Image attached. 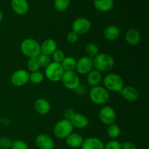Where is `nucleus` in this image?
<instances>
[{
    "label": "nucleus",
    "mask_w": 149,
    "mask_h": 149,
    "mask_svg": "<svg viewBox=\"0 0 149 149\" xmlns=\"http://www.w3.org/2000/svg\"><path fill=\"white\" fill-rule=\"evenodd\" d=\"M93 67L95 70L101 72H107L113 68L114 59L108 53H99L93 58Z\"/></svg>",
    "instance_id": "f257e3e1"
},
{
    "label": "nucleus",
    "mask_w": 149,
    "mask_h": 149,
    "mask_svg": "<svg viewBox=\"0 0 149 149\" xmlns=\"http://www.w3.org/2000/svg\"><path fill=\"white\" fill-rule=\"evenodd\" d=\"M20 51L29 58H37L41 54V45L35 39L27 38L20 44Z\"/></svg>",
    "instance_id": "f03ea898"
},
{
    "label": "nucleus",
    "mask_w": 149,
    "mask_h": 149,
    "mask_svg": "<svg viewBox=\"0 0 149 149\" xmlns=\"http://www.w3.org/2000/svg\"><path fill=\"white\" fill-rule=\"evenodd\" d=\"M89 97L95 104L103 105L109 100L110 93L104 87L98 85L91 87L89 92Z\"/></svg>",
    "instance_id": "7ed1b4c3"
},
{
    "label": "nucleus",
    "mask_w": 149,
    "mask_h": 149,
    "mask_svg": "<svg viewBox=\"0 0 149 149\" xmlns=\"http://www.w3.org/2000/svg\"><path fill=\"white\" fill-rule=\"evenodd\" d=\"M103 85L109 92L118 93L125 87L124 80L122 77L116 74H109L103 79Z\"/></svg>",
    "instance_id": "20e7f679"
},
{
    "label": "nucleus",
    "mask_w": 149,
    "mask_h": 149,
    "mask_svg": "<svg viewBox=\"0 0 149 149\" xmlns=\"http://www.w3.org/2000/svg\"><path fill=\"white\" fill-rule=\"evenodd\" d=\"M74 130V127L71 122L63 119L55 124L53 128V132L55 137L59 139H65L71 135Z\"/></svg>",
    "instance_id": "39448f33"
},
{
    "label": "nucleus",
    "mask_w": 149,
    "mask_h": 149,
    "mask_svg": "<svg viewBox=\"0 0 149 149\" xmlns=\"http://www.w3.org/2000/svg\"><path fill=\"white\" fill-rule=\"evenodd\" d=\"M45 77L52 82L61 81L63 76L64 71L61 63L52 62L47 67L45 68Z\"/></svg>",
    "instance_id": "423d86ee"
},
{
    "label": "nucleus",
    "mask_w": 149,
    "mask_h": 149,
    "mask_svg": "<svg viewBox=\"0 0 149 149\" xmlns=\"http://www.w3.org/2000/svg\"><path fill=\"white\" fill-rule=\"evenodd\" d=\"M61 81L64 87L69 90H75L79 87L80 79L75 71L64 72Z\"/></svg>",
    "instance_id": "0eeeda50"
},
{
    "label": "nucleus",
    "mask_w": 149,
    "mask_h": 149,
    "mask_svg": "<svg viewBox=\"0 0 149 149\" xmlns=\"http://www.w3.org/2000/svg\"><path fill=\"white\" fill-rule=\"evenodd\" d=\"M99 119L101 123L105 125L114 124L116 119V113L114 109L110 106H103L99 111Z\"/></svg>",
    "instance_id": "6e6552de"
},
{
    "label": "nucleus",
    "mask_w": 149,
    "mask_h": 149,
    "mask_svg": "<svg viewBox=\"0 0 149 149\" xmlns=\"http://www.w3.org/2000/svg\"><path fill=\"white\" fill-rule=\"evenodd\" d=\"M72 31L79 36L87 33L91 29V22L86 17H79L77 18L71 25Z\"/></svg>",
    "instance_id": "1a4fd4ad"
},
{
    "label": "nucleus",
    "mask_w": 149,
    "mask_h": 149,
    "mask_svg": "<svg viewBox=\"0 0 149 149\" xmlns=\"http://www.w3.org/2000/svg\"><path fill=\"white\" fill-rule=\"evenodd\" d=\"M10 80L15 87H23L29 81V73L25 69H18L12 74Z\"/></svg>",
    "instance_id": "9d476101"
},
{
    "label": "nucleus",
    "mask_w": 149,
    "mask_h": 149,
    "mask_svg": "<svg viewBox=\"0 0 149 149\" xmlns=\"http://www.w3.org/2000/svg\"><path fill=\"white\" fill-rule=\"evenodd\" d=\"M93 58L88 56H83L77 61L76 71L80 75H87L93 70Z\"/></svg>",
    "instance_id": "9b49d317"
},
{
    "label": "nucleus",
    "mask_w": 149,
    "mask_h": 149,
    "mask_svg": "<svg viewBox=\"0 0 149 149\" xmlns=\"http://www.w3.org/2000/svg\"><path fill=\"white\" fill-rule=\"evenodd\" d=\"M35 143L39 149H54L55 141L47 134H39L35 139Z\"/></svg>",
    "instance_id": "f8f14e48"
},
{
    "label": "nucleus",
    "mask_w": 149,
    "mask_h": 149,
    "mask_svg": "<svg viewBox=\"0 0 149 149\" xmlns=\"http://www.w3.org/2000/svg\"><path fill=\"white\" fill-rule=\"evenodd\" d=\"M119 93L128 102H135L139 98V93L138 90L132 86L124 87Z\"/></svg>",
    "instance_id": "ddd939ff"
},
{
    "label": "nucleus",
    "mask_w": 149,
    "mask_h": 149,
    "mask_svg": "<svg viewBox=\"0 0 149 149\" xmlns=\"http://www.w3.org/2000/svg\"><path fill=\"white\" fill-rule=\"evenodd\" d=\"M11 6L15 13L23 15L29 12V4L27 0H12Z\"/></svg>",
    "instance_id": "4468645a"
},
{
    "label": "nucleus",
    "mask_w": 149,
    "mask_h": 149,
    "mask_svg": "<svg viewBox=\"0 0 149 149\" xmlns=\"http://www.w3.org/2000/svg\"><path fill=\"white\" fill-rule=\"evenodd\" d=\"M81 149H104V143L100 138L90 137L84 139Z\"/></svg>",
    "instance_id": "2eb2a0df"
},
{
    "label": "nucleus",
    "mask_w": 149,
    "mask_h": 149,
    "mask_svg": "<svg viewBox=\"0 0 149 149\" xmlns=\"http://www.w3.org/2000/svg\"><path fill=\"white\" fill-rule=\"evenodd\" d=\"M70 122L74 127L79 130L85 129L89 125L88 118L82 113H75Z\"/></svg>",
    "instance_id": "dca6fc26"
},
{
    "label": "nucleus",
    "mask_w": 149,
    "mask_h": 149,
    "mask_svg": "<svg viewBox=\"0 0 149 149\" xmlns=\"http://www.w3.org/2000/svg\"><path fill=\"white\" fill-rule=\"evenodd\" d=\"M34 109L39 114H47L50 111V103H49V102L47 99L43 98V97H40V98H38L35 101Z\"/></svg>",
    "instance_id": "f3484780"
},
{
    "label": "nucleus",
    "mask_w": 149,
    "mask_h": 149,
    "mask_svg": "<svg viewBox=\"0 0 149 149\" xmlns=\"http://www.w3.org/2000/svg\"><path fill=\"white\" fill-rule=\"evenodd\" d=\"M141 39V33L135 29H130L125 33V40L130 46H136L140 43Z\"/></svg>",
    "instance_id": "a211bd4d"
},
{
    "label": "nucleus",
    "mask_w": 149,
    "mask_h": 149,
    "mask_svg": "<svg viewBox=\"0 0 149 149\" xmlns=\"http://www.w3.org/2000/svg\"><path fill=\"white\" fill-rule=\"evenodd\" d=\"M103 36L106 40L113 42L116 40L120 36V29L115 25H110L104 29Z\"/></svg>",
    "instance_id": "6ab92c4d"
},
{
    "label": "nucleus",
    "mask_w": 149,
    "mask_h": 149,
    "mask_svg": "<svg viewBox=\"0 0 149 149\" xmlns=\"http://www.w3.org/2000/svg\"><path fill=\"white\" fill-rule=\"evenodd\" d=\"M58 49L57 42L52 39H47L41 45V53L47 55H52Z\"/></svg>",
    "instance_id": "aec40b11"
},
{
    "label": "nucleus",
    "mask_w": 149,
    "mask_h": 149,
    "mask_svg": "<svg viewBox=\"0 0 149 149\" xmlns=\"http://www.w3.org/2000/svg\"><path fill=\"white\" fill-rule=\"evenodd\" d=\"M94 7L97 11L101 13L109 12L113 8V0H94Z\"/></svg>",
    "instance_id": "412c9836"
},
{
    "label": "nucleus",
    "mask_w": 149,
    "mask_h": 149,
    "mask_svg": "<svg viewBox=\"0 0 149 149\" xmlns=\"http://www.w3.org/2000/svg\"><path fill=\"white\" fill-rule=\"evenodd\" d=\"M84 141V138L81 135L78 133H71L65 138V143L67 146L70 148H77L81 147L82 143Z\"/></svg>",
    "instance_id": "4be33fe9"
},
{
    "label": "nucleus",
    "mask_w": 149,
    "mask_h": 149,
    "mask_svg": "<svg viewBox=\"0 0 149 149\" xmlns=\"http://www.w3.org/2000/svg\"><path fill=\"white\" fill-rule=\"evenodd\" d=\"M102 81V75L100 71L94 69L92 70L90 72L87 74V84L90 87H95L98 86Z\"/></svg>",
    "instance_id": "5701e85b"
},
{
    "label": "nucleus",
    "mask_w": 149,
    "mask_h": 149,
    "mask_svg": "<svg viewBox=\"0 0 149 149\" xmlns=\"http://www.w3.org/2000/svg\"><path fill=\"white\" fill-rule=\"evenodd\" d=\"M61 64L64 72L74 71V70H76V66H77V61L71 56L65 57Z\"/></svg>",
    "instance_id": "b1692460"
},
{
    "label": "nucleus",
    "mask_w": 149,
    "mask_h": 149,
    "mask_svg": "<svg viewBox=\"0 0 149 149\" xmlns=\"http://www.w3.org/2000/svg\"><path fill=\"white\" fill-rule=\"evenodd\" d=\"M85 52L87 53V56L93 58L97 54H99V48L96 44L90 42V43H88L85 46Z\"/></svg>",
    "instance_id": "393cba45"
},
{
    "label": "nucleus",
    "mask_w": 149,
    "mask_h": 149,
    "mask_svg": "<svg viewBox=\"0 0 149 149\" xmlns=\"http://www.w3.org/2000/svg\"><path fill=\"white\" fill-rule=\"evenodd\" d=\"M45 76L41 71H34L29 74V81L34 84H39L43 82Z\"/></svg>",
    "instance_id": "a878e982"
},
{
    "label": "nucleus",
    "mask_w": 149,
    "mask_h": 149,
    "mask_svg": "<svg viewBox=\"0 0 149 149\" xmlns=\"http://www.w3.org/2000/svg\"><path fill=\"white\" fill-rule=\"evenodd\" d=\"M107 134L111 138H117L121 135V129L119 125L116 124H112L109 125V127L107 129Z\"/></svg>",
    "instance_id": "bb28decb"
},
{
    "label": "nucleus",
    "mask_w": 149,
    "mask_h": 149,
    "mask_svg": "<svg viewBox=\"0 0 149 149\" xmlns=\"http://www.w3.org/2000/svg\"><path fill=\"white\" fill-rule=\"evenodd\" d=\"M71 0H54V7L58 12H64L68 8Z\"/></svg>",
    "instance_id": "cd10ccee"
},
{
    "label": "nucleus",
    "mask_w": 149,
    "mask_h": 149,
    "mask_svg": "<svg viewBox=\"0 0 149 149\" xmlns=\"http://www.w3.org/2000/svg\"><path fill=\"white\" fill-rule=\"evenodd\" d=\"M27 68L31 72H34V71H39L41 66L40 65H39L38 58H29V61H28L27 62Z\"/></svg>",
    "instance_id": "c85d7f7f"
},
{
    "label": "nucleus",
    "mask_w": 149,
    "mask_h": 149,
    "mask_svg": "<svg viewBox=\"0 0 149 149\" xmlns=\"http://www.w3.org/2000/svg\"><path fill=\"white\" fill-rule=\"evenodd\" d=\"M37 58L38 61H39V65L42 68H46V67H47L52 63V61H51V58L49 55H45V54L41 53L37 57Z\"/></svg>",
    "instance_id": "c756f323"
},
{
    "label": "nucleus",
    "mask_w": 149,
    "mask_h": 149,
    "mask_svg": "<svg viewBox=\"0 0 149 149\" xmlns=\"http://www.w3.org/2000/svg\"><path fill=\"white\" fill-rule=\"evenodd\" d=\"M52 60H53V62L58 63H61L63 59L65 58V53L63 50L61 49H57L55 52H53V54L52 55Z\"/></svg>",
    "instance_id": "7c9ffc66"
},
{
    "label": "nucleus",
    "mask_w": 149,
    "mask_h": 149,
    "mask_svg": "<svg viewBox=\"0 0 149 149\" xmlns=\"http://www.w3.org/2000/svg\"><path fill=\"white\" fill-rule=\"evenodd\" d=\"M13 141L7 137L0 138V148L1 149H10L11 148Z\"/></svg>",
    "instance_id": "2f4dec72"
},
{
    "label": "nucleus",
    "mask_w": 149,
    "mask_h": 149,
    "mask_svg": "<svg viewBox=\"0 0 149 149\" xmlns=\"http://www.w3.org/2000/svg\"><path fill=\"white\" fill-rule=\"evenodd\" d=\"M10 149H29V146L26 144V143L23 141L17 140V141L13 142Z\"/></svg>",
    "instance_id": "473e14b6"
},
{
    "label": "nucleus",
    "mask_w": 149,
    "mask_h": 149,
    "mask_svg": "<svg viewBox=\"0 0 149 149\" xmlns=\"http://www.w3.org/2000/svg\"><path fill=\"white\" fill-rule=\"evenodd\" d=\"M104 149H122V143L116 140H112L104 145Z\"/></svg>",
    "instance_id": "72a5a7b5"
},
{
    "label": "nucleus",
    "mask_w": 149,
    "mask_h": 149,
    "mask_svg": "<svg viewBox=\"0 0 149 149\" xmlns=\"http://www.w3.org/2000/svg\"><path fill=\"white\" fill-rule=\"evenodd\" d=\"M79 36L77 33H76L75 32L71 31L69 32V33H68V35H67V41L71 44L76 43V42L78 41Z\"/></svg>",
    "instance_id": "f704fd0d"
},
{
    "label": "nucleus",
    "mask_w": 149,
    "mask_h": 149,
    "mask_svg": "<svg viewBox=\"0 0 149 149\" xmlns=\"http://www.w3.org/2000/svg\"><path fill=\"white\" fill-rule=\"evenodd\" d=\"M76 112L74 111L73 109H68L67 110H65V111L64 112V119H67L68 121H71V119H72V117L74 116V115L75 114Z\"/></svg>",
    "instance_id": "c9c22d12"
},
{
    "label": "nucleus",
    "mask_w": 149,
    "mask_h": 149,
    "mask_svg": "<svg viewBox=\"0 0 149 149\" xmlns=\"http://www.w3.org/2000/svg\"><path fill=\"white\" fill-rule=\"evenodd\" d=\"M122 149H137V147L133 143L127 141L122 144Z\"/></svg>",
    "instance_id": "e433bc0d"
},
{
    "label": "nucleus",
    "mask_w": 149,
    "mask_h": 149,
    "mask_svg": "<svg viewBox=\"0 0 149 149\" xmlns=\"http://www.w3.org/2000/svg\"><path fill=\"white\" fill-rule=\"evenodd\" d=\"M3 17H4V15H3V13H2V12H1V10H0V23H1V22L2 21Z\"/></svg>",
    "instance_id": "4c0bfd02"
}]
</instances>
